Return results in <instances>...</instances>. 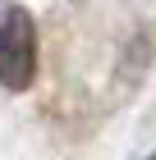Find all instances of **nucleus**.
<instances>
[{
    "label": "nucleus",
    "mask_w": 156,
    "mask_h": 160,
    "mask_svg": "<svg viewBox=\"0 0 156 160\" xmlns=\"http://www.w3.org/2000/svg\"><path fill=\"white\" fill-rule=\"evenodd\" d=\"M37 82V23L23 5H5L0 14V87L28 92Z\"/></svg>",
    "instance_id": "1"
},
{
    "label": "nucleus",
    "mask_w": 156,
    "mask_h": 160,
    "mask_svg": "<svg viewBox=\"0 0 156 160\" xmlns=\"http://www.w3.org/2000/svg\"><path fill=\"white\" fill-rule=\"evenodd\" d=\"M147 160H156V151H152V156H147Z\"/></svg>",
    "instance_id": "2"
}]
</instances>
